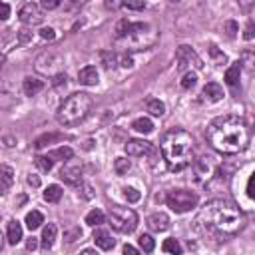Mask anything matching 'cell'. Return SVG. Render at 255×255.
Returning <instances> with one entry per match:
<instances>
[{
    "mask_svg": "<svg viewBox=\"0 0 255 255\" xmlns=\"http://www.w3.org/2000/svg\"><path fill=\"white\" fill-rule=\"evenodd\" d=\"M205 138L213 150L226 155L239 153L249 144V128L239 116H221L207 126Z\"/></svg>",
    "mask_w": 255,
    "mask_h": 255,
    "instance_id": "1",
    "label": "cell"
},
{
    "mask_svg": "<svg viewBox=\"0 0 255 255\" xmlns=\"http://www.w3.org/2000/svg\"><path fill=\"white\" fill-rule=\"evenodd\" d=\"M198 221H202L211 231L223 235H235L245 226V215L230 200H211L204 205Z\"/></svg>",
    "mask_w": 255,
    "mask_h": 255,
    "instance_id": "2",
    "label": "cell"
},
{
    "mask_svg": "<svg viewBox=\"0 0 255 255\" xmlns=\"http://www.w3.org/2000/svg\"><path fill=\"white\" fill-rule=\"evenodd\" d=\"M159 148L172 172H181L194 162V140L185 130H170L162 138Z\"/></svg>",
    "mask_w": 255,
    "mask_h": 255,
    "instance_id": "3",
    "label": "cell"
},
{
    "mask_svg": "<svg viewBox=\"0 0 255 255\" xmlns=\"http://www.w3.org/2000/svg\"><path fill=\"white\" fill-rule=\"evenodd\" d=\"M116 42L124 50H132V52L148 50L157 42V30L152 24L136 22V24H130L128 32L122 38H116Z\"/></svg>",
    "mask_w": 255,
    "mask_h": 255,
    "instance_id": "4",
    "label": "cell"
},
{
    "mask_svg": "<svg viewBox=\"0 0 255 255\" xmlns=\"http://www.w3.org/2000/svg\"><path fill=\"white\" fill-rule=\"evenodd\" d=\"M90 110H92V98L84 92H78L64 100V104L58 108L56 118L62 126H76L90 114Z\"/></svg>",
    "mask_w": 255,
    "mask_h": 255,
    "instance_id": "5",
    "label": "cell"
},
{
    "mask_svg": "<svg viewBox=\"0 0 255 255\" xmlns=\"http://www.w3.org/2000/svg\"><path fill=\"white\" fill-rule=\"evenodd\" d=\"M108 219L112 223V228L120 233H132L138 228V213L130 207H120V205L110 207Z\"/></svg>",
    "mask_w": 255,
    "mask_h": 255,
    "instance_id": "6",
    "label": "cell"
},
{
    "mask_svg": "<svg viewBox=\"0 0 255 255\" xmlns=\"http://www.w3.org/2000/svg\"><path fill=\"white\" fill-rule=\"evenodd\" d=\"M166 204L176 213H185V211H191L198 205V196L194 194V191H187V189H174L168 194Z\"/></svg>",
    "mask_w": 255,
    "mask_h": 255,
    "instance_id": "7",
    "label": "cell"
},
{
    "mask_svg": "<svg viewBox=\"0 0 255 255\" xmlns=\"http://www.w3.org/2000/svg\"><path fill=\"white\" fill-rule=\"evenodd\" d=\"M34 68H36V72L54 78L56 74L62 72V68H64V60H62V56L56 54V52H44V54H40V56L36 58Z\"/></svg>",
    "mask_w": 255,
    "mask_h": 255,
    "instance_id": "8",
    "label": "cell"
},
{
    "mask_svg": "<svg viewBox=\"0 0 255 255\" xmlns=\"http://www.w3.org/2000/svg\"><path fill=\"white\" fill-rule=\"evenodd\" d=\"M176 60H178V68H179V70H185V68H191V66H194L196 70H202V68H204V62H202V58L196 54V50H191V48L185 46V44L178 48Z\"/></svg>",
    "mask_w": 255,
    "mask_h": 255,
    "instance_id": "9",
    "label": "cell"
},
{
    "mask_svg": "<svg viewBox=\"0 0 255 255\" xmlns=\"http://www.w3.org/2000/svg\"><path fill=\"white\" fill-rule=\"evenodd\" d=\"M18 18H20V22H22V24L36 26V24H40V22L44 20V14H42V10H40V6H38V4H34V2H28V4H24V6L20 8Z\"/></svg>",
    "mask_w": 255,
    "mask_h": 255,
    "instance_id": "10",
    "label": "cell"
},
{
    "mask_svg": "<svg viewBox=\"0 0 255 255\" xmlns=\"http://www.w3.org/2000/svg\"><path fill=\"white\" fill-rule=\"evenodd\" d=\"M82 174H84L82 164L72 162V159H68V164L60 170V178H62L64 181H66V183H70V185H78V183H82Z\"/></svg>",
    "mask_w": 255,
    "mask_h": 255,
    "instance_id": "11",
    "label": "cell"
},
{
    "mask_svg": "<svg viewBox=\"0 0 255 255\" xmlns=\"http://www.w3.org/2000/svg\"><path fill=\"white\" fill-rule=\"evenodd\" d=\"M194 170H196V179L198 181H207L213 174V162L211 157H200L198 162L194 164Z\"/></svg>",
    "mask_w": 255,
    "mask_h": 255,
    "instance_id": "12",
    "label": "cell"
},
{
    "mask_svg": "<svg viewBox=\"0 0 255 255\" xmlns=\"http://www.w3.org/2000/svg\"><path fill=\"white\" fill-rule=\"evenodd\" d=\"M148 228L152 230V231H168L170 230V217L166 215V213H162V211H157V213H152L150 217H148Z\"/></svg>",
    "mask_w": 255,
    "mask_h": 255,
    "instance_id": "13",
    "label": "cell"
},
{
    "mask_svg": "<svg viewBox=\"0 0 255 255\" xmlns=\"http://www.w3.org/2000/svg\"><path fill=\"white\" fill-rule=\"evenodd\" d=\"M148 152H152V144L144 142V140H130L126 144V153L128 155H146Z\"/></svg>",
    "mask_w": 255,
    "mask_h": 255,
    "instance_id": "14",
    "label": "cell"
},
{
    "mask_svg": "<svg viewBox=\"0 0 255 255\" xmlns=\"http://www.w3.org/2000/svg\"><path fill=\"white\" fill-rule=\"evenodd\" d=\"M78 80L84 86H96V84H98V80H100V76H98L96 66H86V68H82L78 72Z\"/></svg>",
    "mask_w": 255,
    "mask_h": 255,
    "instance_id": "15",
    "label": "cell"
},
{
    "mask_svg": "<svg viewBox=\"0 0 255 255\" xmlns=\"http://www.w3.org/2000/svg\"><path fill=\"white\" fill-rule=\"evenodd\" d=\"M94 241H96V245H98L100 249H104V251H108V249H112L116 245V241L112 239V235L108 231H104V230H96L94 231Z\"/></svg>",
    "mask_w": 255,
    "mask_h": 255,
    "instance_id": "16",
    "label": "cell"
},
{
    "mask_svg": "<svg viewBox=\"0 0 255 255\" xmlns=\"http://www.w3.org/2000/svg\"><path fill=\"white\" fill-rule=\"evenodd\" d=\"M56 233H58V228L56 223H48V226L42 230V249H52L54 241H56Z\"/></svg>",
    "mask_w": 255,
    "mask_h": 255,
    "instance_id": "17",
    "label": "cell"
},
{
    "mask_svg": "<svg viewBox=\"0 0 255 255\" xmlns=\"http://www.w3.org/2000/svg\"><path fill=\"white\" fill-rule=\"evenodd\" d=\"M204 96H205V100H207V102H219V100L223 98V90H221L219 84L209 82V84L204 86Z\"/></svg>",
    "mask_w": 255,
    "mask_h": 255,
    "instance_id": "18",
    "label": "cell"
},
{
    "mask_svg": "<svg viewBox=\"0 0 255 255\" xmlns=\"http://www.w3.org/2000/svg\"><path fill=\"white\" fill-rule=\"evenodd\" d=\"M24 94L26 96H36L38 92H42L44 90V82L42 80H38V78H32V76H28L26 80H24Z\"/></svg>",
    "mask_w": 255,
    "mask_h": 255,
    "instance_id": "19",
    "label": "cell"
},
{
    "mask_svg": "<svg viewBox=\"0 0 255 255\" xmlns=\"http://www.w3.org/2000/svg\"><path fill=\"white\" fill-rule=\"evenodd\" d=\"M6 237H8V243H12V245H16V243L22 239V226H20L16 219H12V221L8 223V228H6Z\"/></svg>",
    "mask_w": 255,
    "mask_h": 255,
    "instance_id": "20",
    "label": "cell"
},
{
    "mask_svg": "<svg viewBox=\"0 0 255 255\" xmlns=\"http://www.w3.org/2000/svg\"><path fill=\"white\" fill-rule=\"evenodd\" d=\"M239 74H241V62H235L228 68L226 72V82L231 86V88H237L239 86Z\"/></svg>",
    "mask_w": 255,
    "mask_h": 255,
    "instance_id": "21",
    "label": "cell"
},
{
    "mask_svg": "<svg viewBox=\"0 0 255 255\" xmlns=\"http://www.w3.org/2000/svg\"><path fill=\"white\" fill-rule=\"evenodd\" d=\"M44 223V215L40 213V211H36V209H32L30 213H26V228L30 230V231H34V230H38L40 226Z\"/></svg>",
    "mask_w": 255,
    "mask_h": 255,
    "instance_id": "22",
    "label": "cell"
},
{
    "mask_svg": "<svg viewBox=\"0 0 255 255\" xmlns=\"http://www.w3.org/2000/svg\"><path fill=\"white\" fill-rule=\"evenodd\" d=\"M44 200L48 202V204H58L60 200H62V187L60 185H48L46 187V191H44Z\"/></svg>",
    "mask_w": 255,
    "mask_h": 255,
    "instance_id": "23",
    "label": "cell"
},
{
    "mask_svg": "<svg viewBox=\"0 0 255 255\" xmlns=\"http://www.w3.org/2000/svg\"><path fill=\"white\" fill-rule=\"evenodd\" d=\"M0 178H2V191H8L14 181V170L10 166H2L0 168Z\"/></svg>",
    "mask_w": 255,
    "mask_h": 255,
    "instance_id": "24",
    "label": "cell"
},
{
    "mask_svg": "<svg viewBox=\"0 0 255 255\" xmlns=\"http://www.w3.org/2000/svg\"><path fill=\"white\" fill-rule=\"evenodd\" d=\"M241 68H245V70L251 72V74H255V52L245 50V52L241 54Z\"/></svg>",
    "mask_w": 255,
    "mask_h": 255,
    "instance_id": "25",
    "label": "cell"
},
{
    "mask_svg": "<svg viewBox=\"0 0 255 255\" xmlns=\"http://www.w3.org/2000/svg\"><path fill=\"white\" fill-rule=\"evenodd\" d=\"M132 128H134L136 132H140V134H150V132L153 130V124H152L150 118H138V120L132 124Z\"/></svg>",
    "mask_w": 255,
    "mask_h": 255,
    "instance_id": "26",
    "label": "cell"
},
{
    "mask_svg": "<svg viewBox=\"0 0 255 255\" xmlns=\"http://www.w3.org/2000/svg\"><path fill=\"white\" fill-rule=\"evenodd\" d=\"M86 223H88V226H92V228L102 226V223H104V213H102L100 209H92V211L86 215Z\"/></svg>",
    "mask_w": 255,
    "mask_h": 255,
    "instance_id": "27",
    "label": "cell"
},
{
    "mask_svg": "<svg viewBox=\"0 0 255 255\" xmlns=\"http://www.w3.org/2000/svg\"><path fill=\"white\" fill-rule=\"evenodd\" d=\"M209 56H211V60H213L215 66H223V64L228 62V56L223 54V52H221L215 44H211V46H209Z\"/></svg>",
    "mask_w": 255,
    "mask_h": 255,
    "instance_id": "28",
    "label": "cell"
},
{
    "mask_svg": "<svg viewBox=\"0 0 255 255\" xmlns=\"http://www.w3.org/2000/svg\"><path fill=\"white\" fill-rule=\"evenodd\" d=\"M34 164H36L42 172H50L52 166H54V157H52V155H38V157L34 159Z\"/></svg>",
    "mask_w": 255,
    "mask_h": 255,
    "instance_id": "29",
    "label": "cell"
},
{
    "mask_svg": "<svg viewBox=\"0 0 255 255\" xmlns=\"http://www.w3.org/2000/svg\"><path fill=\"white\" fill-rule=\"evenodd\" d=\"M148 112L152 116H164L166 106H164V102H159V100H150L148 102Z\"/></svg>",
    "mask_w": 255,
    "mask_h": 255,
    "instance_id": "30",
    "label": "cell"
},
{
    "mask_svg": "<svg viewBox=\"0 0 255 255\" xmlns=\"http://www.w3.org/2000/svg\"><path fill=\"white\" fill-rule=\"evenodd\" d=\"M62 136L60 134H46V136H42V138H38L36 140V150H42V148H46V146H50L52 142H56V140H60Z\"/></svg>",
    "mask_w": 255,
    "mask_h": 255,
    "instance_id": "31",
    "label": "cell"
},
{
    "mask_svg": "<svg viewBox=\"0 0 255 255\" xmlns=\"http://www.w3.org/2000/svg\"><path fill=\"white\" fill-rule=\"evenodd\" d=\"M140 249H144L146 253H152L153 251V247H155V241H153V237L152 235H148V233H144V235H140Z\"/></svg>",
    "mask_w": 255,
    "mask_h": 255,
    "instance_id": "32",
    "label": "cell"
},
{
    "mask_svg": "<svg viewBox=\"0 0 255 255\" xmlns=\"http://www.w3.org/2000/svg\"><path fill=\"white\" fill-rule=\"evenodd\" d=\"M50 155H52V157H60V159H66V162H68V159L74 157V152H72V148H68V146H62V148H58L56 152H52Z\"/></svg>",
    "mask_w": 255,
    "mask_h": 255,
    "instance_id": "33",
    "label": "cell"
},
{
    "mask_svg": "<svg viewBox=\"0 0 255 255\" xmlns=\"http://www.w3.org/2000/svg\"><path fill=\"white\" fill-rule=\"evenodd\" d=\"M162 249H164L166 253H174V255H179V253H181V245L178 243V239H166L164 245H162Z\"/></svg>",
    "mask_w": 255,
    "mask_h": 255,
    "instance_id": "34",
    "label": "cell"
},
{
    "mask_svg": "<svg viewBox=\"0 0 255 255\" xmlns=\"http://www.w3.org/2000/svg\"><path fill=\"white\" fill-rule=\"evenodd\" d=\"M114 170L118 176H124L128 174V170H130V159H124V157H118L114 162Z\"/></svg>",
    "mask_w": 255,
    "mask_h": 255,
    "instance_id": "35",
    "label": "cell"
},
{
    "mask_svg": "<svg viewBox=\"0 0 255 255\" xmlns=\"http://www.w3.org/2000/svg\"><path fill=\"white\" fill-rule=\"evenodd\" d=\"M80 237H82V230H80V228H76V226L64 231V239H66L68 243H74V241H78Z\"/></svg>",
    "mask_w": 255,
    "mask_h": 255,
    "instance_id": "36",
    "label": "cell"
},
{
    "mask_svg": "<svg viewBox=\"0 0 255 255\" xmlns=\"http://www.w3.org/2000/svg\"><path fill=\"white\" fill-rule=\"evenodd\" d=\"M223 32H226V36L228 38H235V34L239 32V26L235 20H228L226 24H223Z\"/></svg>",
    "mask_w": 255,
    "mask_h": 255,
    "instance_id": "37",
    "label": "cell"
},
{
    "mask_svg": "<svg viewBox=\"0 0 255 255\" xmlns=\"http://www.w3.org/2000/svg\"><path fill=\"white\" fill-rule=\"evenodd\" d=\"M196 84H198V76H196L194 72H187V74L183 76V80H181V88H183V90L194 88Z\"/></svg>",
    "mask_w": 255,
    "mask_h": 255,
    "instance_id": "38",
    "label": "cell"
},
{
    "mask_svg": "<svg viewBox=\"0 0 255 255\" xmlns=\"http://www.w3.org/2000/svg\"><path fill=\"white\" fill-rule=\"evenodd\" d=\"M124 196H126V200L128 202H132V204H136V202H140V191L136 189V187H124Z\"/></svg>",
    "mask_w": 255,
    "mask_h": 255,
    "instance_id": "39",
    "label": "cell"
},
{
    "mask_svg": "<svg viewBox=\"0 0 255 255\" xmlns=\"http://www.w3.org/2000/svg\"><path fill=\"white\" fill-rule=\"evenodd\" d=\"M30 40H32V30H28V28L18 30V44H28Z\"/></svg>",
    "mask_w": 255,
    "mask_h": 255,
    "instance_id": "40",
    "label": "cell"
},
{
    "mask_svg": "<svg viewBox=\"0 0 255 255\" xmlns=\"http://www.w3.org/2000/svg\"><path fill=\"white\" fill-rule=\"evenodd\" d=\"M130 24L132 22H128V20H120L118 26H116V38H122L126 32H128V28H130Z\"/></svg>",
    "mask_w": 255,
    "mask_h": 255,
    "instance_id": "41",
    "label": "cell"
},
{
    "mask_svg": "<svg viewBox=\"0 0 255 255\" xmlns=\"http://www.w3.org/2000/svg\"><path fill=\"white\" fill-rule=\"evenodd\" d=\"M80 196H82L84 200H92V198H94V189H92V185L80 183Z\"/></svg>",
    "mask_w": 255,
    "mask_h": 255,
    "instance_id": "42",
    "label": "cell"
},
{
    "mask_svg": "<svg viewBox=\"0 0 255 255\" xmlns=\"http://www.w3.org/2000/svg\"><path fill=\"white\" fill-rule=\"evenodd\" d=\"M124 6H128L130 10H142L146 6V0H126Z\"/></svg>",
    "mask_w": 255,
    "mask_h": 255,
    "instance_id": "43",
    "label": "cell"
},
{
    "mask_svg": "<svg viewBox=\"0 0 255 255\" xmlns=\"http://www.w3.org/2000/svg\"><path fill=\"white\" fill-rule=\"evenodd\" d=\"M243 38H245V40H253V38H255V24H253L251 20H249V22H247V26H245Z\"/></svg>",
    "mask_w": 255,
    "mask_h": 255,
    "instance_id": "44",
    "label": "cell"
},
{
    "mask_svg": "<svg viewBox=\"0 0 255 255\" xmlns=\"http://www.w3.org/2000/svg\"><path fill=\"white\" fill-rule=\"evenodd\" d=\"M247 196H249L251 200H255V172L251 174V178H249V181H247Z\"/></svg>",
    "mask_w": 255,
    "mask_h": 255,
    "instance_id": "45",
    "label": "cell"
},
{
    "mask_svg": "<svg viewBox=\"0 0 255 255\" xmlns=\"http://www.w3.org/2000/svg\"><path fill=\"white\" fill-rule=\"evenodd\" d=\"M124 4H126V0H106V8L108 10H118Z\"/></svg>",
    "mask_w": 255,
    "mask_h": 255,
    "instance_id": "46",
    "label": "cell"
},
{
    "mask_svg": "<svg viewBox=\"0 0 255 255\" xmlns=\"http://www.w3.org/2000/svg\"><path fill=\"white\" fill-rule=\"evenodd\" d=\"M40 36L44 40H54L56 38V32H54V28H42L40 30Z\"/></svg>",
    "mask_w": 255,
    "mask_h": 255,
    "instance_id": "47",
    "label": "cell"
},
{
    "mask_svg": "<svg viewBox=\"0 0 255 255\" xmlns=\"http://www.w3.org/2000/svg\"><path fill=\"white\" fill-rule=\"evenodd\" d=\"M62 4V0H42V6L46 8V10H54V8H58Z\"/></svg>",
    "mask_w": 255,
    "mask_h": 255,
    "instance_id": "48",
    "label": "cell"
},
{
    "mask_svg": "<svg viewBox=\"0 0 255 255\" xmlns=\"http://www.w3.org/2000/svg\"><path fill=\"white\" fill-rule=\"evenodd\" d=\"M237 4H239V8H241V10H245V12H247V10H251V8L255 6V0H237Z\"/></svg>",
    "mask_w": 255,
    "mask_h": 255,
    "instance_id": "49",
    "label": "cell"
},
{
    "mask_svg": "<svg viewBox=\"0 0 255 255\" xmlns=\"http://www.w3.org/2000/svg\"><path fill=\"white\" fill-rule=\"evenodd\" d=\"M52 84H54V86H62V84L66 86V74H62V72H60V74H56V76H54V80H52Z\"/></svg>",
    "mask_w": 255,
    "mask_h": 255,
    "instance_id": "50",
    "label": "cell"
},
{
    "mask_svg": "<svg viewBox=\"0 0 255 255\" xmlns=\"http://www.w3.org/2000/svg\"><path fill=\"white\" fill-rule=\"evenodd\" d=\"M26 181H28V185H32V187H38V185H40V178H38V176H34V174H30Z\"/></svg>",
    "mask_w": 255,
    "mask_h": 255,
    "instance_id": "51",
    "label": "cell"
},
{
    "mask_svg": "<svg viewBox=\"0 0 255 255\" xmlns=\"http://www.w3.org/2000/svg\"><path fill=\"white\" fill-rule=\"evenodd\" d=\"M36 247H38V241H36V237H30V239H28V243H26V249H28V251H34Z\"/></svg>",
    "mask_w": 255,
    "mask_h": 255,
    "instance_id": "52",
    "label": "cell"
},
{
    "mask_svg": "<svg viewBox=\"0 0 255 255\" xmlns=\"http://www.w3.org/2000/svg\"><path fill=\"white\" fill-rule=\"evenodd\" d=\"M124 253H126V255H128V253L136 255V253H140V249H136V247H132V245H124Z\"/></svg>",
    "mask_w": 255,
    "mask_h": 255,
    "instance_id": "53",
    "label": "cell"
},
{
    "mask_svg": "<svg viewBox=\"0 0 255 255\" xmlns=\"http://www.w3.org/2000/svg\"><path fill=\"white\" fill-rule=\"evenodd\" d=\"M8 14H10V6L4 2V4H2V20H6V18H8Z\"/></svg>",
    "mask_w": 255,
    "mask_h": 255,
    "instance_id": "54",
    "label": "cell"
},
{
    "mask_svg": "<svg viewBox=\"0 0 255 255\" xmlns=\"http://www.w3.org/2000/svg\"><path fill=\"white\" fill-rule=\"evenodd\" d=\"M4 142H6V146H8V148H10V146H14V144H12V138H6Z\"/></svg>",
    "mask_w": 255,
    "mask_h": 255,
    "instance_id": "55",
    "label": "cell"
}]
</instances>
